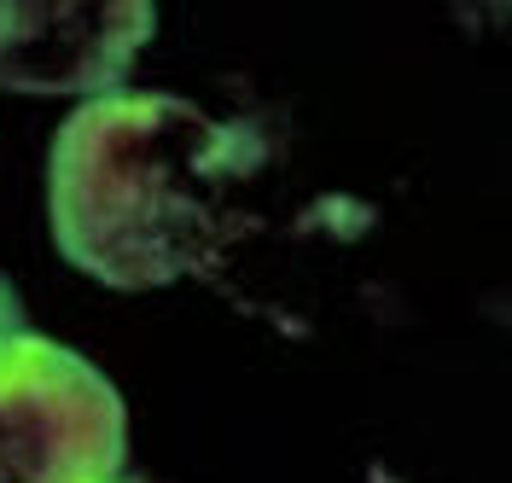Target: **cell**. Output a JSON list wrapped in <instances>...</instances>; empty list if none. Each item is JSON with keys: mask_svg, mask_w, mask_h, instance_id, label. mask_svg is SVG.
<instances>
[{"mask_svg": "<svg viewBox=\"0 0 512 483\" xmlns=\"http://www.w3.org/2000/svg\"><path fill=\"white\" fill-rule=\"evenodd\" d=\"M262 134L181 94H105L64 117L47 163L59 251L99 286L158 291L210 274L239 233Z\"/></svg>", "mask_w": 512, "mask_h": 483, "instance_id": "6da1fadb", "label": "cell"}, {"mask_svg": "<svg viewBox=\"0 0 512 483\" xmlns=\"http://www.w3.org/2000/svg\"><path fill=\"white\" fill-rule=\"evenodd\" d=\"M123 454V396L94 361L30 326H0V483H105Z\"/></svg>", "mask_w": 512, "mask_h": 483, "instance_id": "7a4b0ae2", "label": "cell"}, {"mask_svg": "<svg viewBox=\"0 0 512 483\" xmlns=\"http://www.w3.org/2000/svg\"><path fill=\"white\" fill-rule=\"evenodd\" d=\"M158 30L152 6H24L0 0V88L18 94H117Z\"/></svg>", "mask_w": 512, "mask_h": 483, "instance_id": "3957f363", "label": "cell"}, {"mask_svg": "<svg viewBox=\"0 0 512 483\" xmlns=\"http://www.w3.org/2000/svg\"><path fill=\"white\" fill-rule=\"evenodd\" d=\"M0 326H24V303H18L12 280H0Z\"/></svg>", "mask_w": 512, "mask_h": 483, "instance_id": "277c9868", "label": "cell"}, {"mask_svg": "<svg viewBox=\"0 0 512 483\" xmlns=\"http://www.w3.org/2000/svg\"><path fill=\"white\" fill-rule=\"evenodd\" d=\"M105 483H140V478H123V472H117V478H105Z\"/></svg>", "mask_w": 512, "mask_h": 483, "instance_id": "5b68a950", "label": "cell"}]
</instances>
